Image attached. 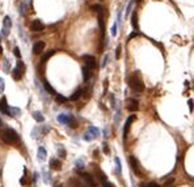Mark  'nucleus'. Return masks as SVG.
<instances>
[{
  "label": "nucleus",
  "mask_w": 194,
  "mask_h": 187,
  "mask_svg": "<svg viewBox=\"0 0 194 187\" xmlns=\"http://www.w3.org/2000/svg\"><path fill=\"white\" fill-rule=\"evenodd\" d=\"M88 132H89V134L92 135L93 137H97V136L100 135V129H98V128H96V127H89Z\"/></svg>",
  "instance_id": "nucleus-21"
},
{
  "label": "nucleus",
  "mask_w": 194,
  "mask_h": 187,
  "mask_svg": "<svg viewBox=\"0 0 194 187\" xmlns=\"http://www.w3.org/2000/svg\"><path fill=\"white\" fill-rule=\"evenodd\" d=\"M24 72H25V64L22 62H17L16 68L12 71V76L16 81H19L24 77Z\"/></svg>",
  "instance_id": "nucleus-4"
},
{
  "label": "nucleus",
  "mask_w": 194,
  "mask_h": 187,
  "mask_svg": "<svg viewBox=\"0 0 194 187\" xmlns=\"http://www.w3.org/2000/svg\"><path fill=\"white\" fill-rule=\"evenodd\" d=\"M56 96V101L58 102H64L66 101V98L63 97V96H60V94H55Z\"/></svg>",
  "instance_id": "nucleus-29"
},
{
  "label": "nucleus",
  "mask_w": 194,
  "mask_h": 187,
  "mask_svg": "<svg viewBox=\"0 0 194 187\" xmlns=\"http://www.w3.org/2000/svg\"><path fill=\"white\" fill-rule=\"evenodd\" d=\"M81 94H83V90H81V89H77L76 92H75L74 94L69 97V99H71V101H76V99H79V98L81 97Z\"/></svg>",
  "instance_id": "nucleus-18"
},
{
  "label": "nucleus",
  "mask_w": 194,
  "mask_h": 187,
  "mask_svg": "<svg viewBox=\"0 0 194 187\" xmlns=\"http://www.w3.org/2000/svg\"><path fill=\"white\" fill-rule=\"evenodd\" d=\"M92 9L97 12L98 14V25H100V29H101V34L104 37V32H105V25H104V8L101 5H92Z\"/></svg>",
  "instance_id": "nucleus-3"
},
{
  "label": "nucleus",
  "mask_w": 194,
  "mask_h": 187,
  "mask_svg": "<svg viewBox=\"0 0 194 187\" xmlns=\"http://www.w3.org/2000/svg\"><path fill=\"white\" fill-rule=\"evenodd\" d=\"M187 105H189L190 111H193V99H189V101H187Z\"/></svg>",
  "instance_id": "nucleus-35"
},
{
  "label": "nucleus",
  "mask_w": 194,
  "mask_h": 187,
  "mask_svg": "<svg viewBox=\"0 0 194 187\" xmlns=\"http://www.w3.org/2000/svg\"><path fill=\"white\" fill-rule=\"evenodd\" d=\"M59 156H60V157H63V158L66 157V150L63 149V148L60 147V145H59Z\"/></svg>",
  "instance_id": "nucleus-27"
},
{
  "label": "nucleus",
  "mask_w": 194,
  "mask_h": 187,
  "mask_svg": "<svg viewBox=\"0 0 194 187\" xmlns=\"http://www.w3.org/2000/svg\"><path fill=\"white\" fill-rule=\"evenodd\" d=\"M83 60H84V63H85V67L90 68V69H93V68L96 67V59H95V56H92V55H84L83 56Z\"/></svg>",
  "instance_id": "nucleus-6"
},
{
  "label": "nucleus",
  "mask_w": 194,
  "mask_h": 187,
  "mask_svg": "<svg viewBox=\"0 0 194 187\" xmlns=\"http://www.w3.org/2000/svg\"><path fill=\"white\" fill-rule=\"evenodd\" d=\"M43 50H45V42L38 41V42H35V43L33 45V53H34L35 55H39Z\"/></svg>",
  "instance_id": "nucleus-11"
},
{
  "label": "nucleus",
  "mask_w": 194,
  "mask_h": 187,
  "mask_svg": "<svg viewBox=\"0 0 194 187\" xmlns=\"http://www.w3.org/2000/svg\"><path fill=\"white\" fill-rule=\"evenodd\" d=\"M45 88L47 89V92H48V93H51V94H55V90H54V88L50 85V84L47 83V81H45Z\"/></svg>",
  "instance_id": "nucleus-22"
},
{
  "label": "nucleus",
  "mask_w": 194,
  "mask_h": 187,
  "mask_svg": "<svg viewBox=\"0 0 194 187\" xmlns=\"http://www.w3.org/2000/svg\"><path fill=\"white\" fill-rule=\"evenodd\" d=\"M30 29H32L33 32H42V30L45 29V25L42 24L41 20H34L30 24Z\"/></svg>",
  "instance_id": "nucleus-9"
},
{
  "label": "nucleus",
  "mask_w": 194,
  "mask_h": 187,
  "mask_svg": "<svg viewBox=\"0 0 194 187\" xmlns=\"http://www.w3.org/2000/svg\"><path fill=\"white\" fill-rule=\"evenodd\" d=\"M55 54V51H53V50H50V51H47L46 54H45L43 56H42V59H41V63H45L46 60H48V58H51V56Z\"/></svg>",
  "instance_id": "nucleus-19"
},
{
  "label": "nucleus",
  "mask_w": 194,
  "mask_h": 187,
  "mask_svg": "<svg viewBox=\"0 0 194 187\" xmlns=\"http://www.w3.org/2000/svg\"><path fill=\"white\" fill-rule=\"evenodd\" d=\"M139 109V104L138 101L134 98H130L129 101H127V110L131 111V113H134V111H136Z\"/></svg>",
  "instance_id": "nucleus-12"
},
{
  "label": "nucleus",
  "mask_w": 194,
  "mask_h": 187,
  "mask_svg": "<svg viewBox=\"0 0 194 187\" xmlns=\"http://www.w3.org/2000/svg\"><path fill=\"white\" fill-rule=\"evenodd\" d=\"M83 139H84V140H85V141H90V140H93V139H95V137H93L92 135L89 134V132H87V134L83 136Z\"/></svg>",
  "instance_id": "nucleus-24"
},
{
  "label": "nucleus",
  "mask_w": 194,
  "mask_h": 187,
  "mask_svg": "<svg viewBox=\"0 0 194 187\" xmlns=\"http://www.w3.org/2000/svg\"><path fill=\"white\" fill-rule=\"evenodd\" d=\"M43 181H45V182H46V183H48V174L46 173V171H43Z\"/></svg>",
  "instance_id": "nucleus-34"
},
{
  "label": "nucleus",
  "mask_w": 194,
  "mask_h": 187,
  "mask_svg": "<svg viewBox=\"0 0 194 187\" xmlns=\"http://www.w3.org/2000/svg\"><path fill=\"white\" fill-rule=\"evenodd\" d=\"M142 187H160V185L156 182H150V183H147V185H142Z\"/></svg>",
  "instance_id": "nucleus-23"
},
{
  "label": "nucleus",
  "mask_w": 194,
  "mask_h": 187,
  "mask_svg": "<svg viewBox=\"0 0 194 187\" xmlns=\"http://www.w3.org/2000/svg\"><path fill=\"white\" fill-rule=\"evenodd\" d=\"M92 71L93 69H90V68H88V67L84 65V68H83V79H84V81H88L90 77H92Z\"/></svg>",
  "instance_id": "nucleus-14"
},
{
  "label": "nucleus",
  "mask_w": 194,
  "mask_h": 187,
  "mask_svg": "<svg viewBox=\"0 0 194 187\" xmlns=\"http://www.w3.org/2000/svg\"><path fill=\"white\" fill-rule=\"evenodd\" d=\"M172 182H173V178H171V179H169V181H168V182H165V183H164V187H168V186H169V185H171V183H172Z\"/></svg>",
  "instance_id": "nucleus-37"
},
{
  "label": "nucleus",
  "mask_w": 194,
  "mask_h": 187,
  "mask_svg": "<svg viewBox=\"0 0 194 187\" xmlns=\"http://www.w3.org/2000/svg\"><path fill=\"white\" fill-rule=\"evenodd\" d=\"M102 150H104V152L106 153V155H108L109 152H110V150H109V148H108V144H106V143H104V144H102Z\"/></svg>",
  "instance_id": "nucleus-30"
},
{
  "label": "nucleus",
  "mask_w": 194,
  "mask_h": 187,
  "mask_svg": "<svg viewBox=\"0 0 194 187\" xmlns=\"http://www.w3.org/2000/svg\"><path fill=\"white\" fill-rule=\"evenodd\" d=\"M13 53H14V56H16V58H21V54H20V50H19V47H14L13 49Z\"/></svg>",
  "instance_id": "nucleus-26"
},
{
  "label": "nucleus",
  "mask_w": 194,
  "mask_h": 187,
  "mask_svg": "<svg viewBox=\"0 0 194 187\" xmlns=\"http://www.w3.org/2000/svg\"><path fill=\"white\" fill-rule=\"evenodd\" d=\"M0 123H1V122H0Z\"/></svg>",
  "instance_id": "nucleus-40"
},
{
  "label": "nucleus",
  "mask_w": 194,
  "mask_h": 187,
  "mask_svg": "<svg viewBox=\"0 0 194 187\" xmlns=\"http://www.w3.org/2000/svg\"><path fill=\"white\" fill-rule=\"evenodd\" d=\"M100 1H102V0H100Z\"/></svg>",
  "instance_id": "nucleus-39"
},
{
  "label": "nucleus",
  "mask_w": 194,
  "mask_h": 187,
  "mask_svg": "<svg viewBox=\"0 0 194 187\" xmlns=\"http://www.w3.org/2000/svg\"><path fill=\"white\" fill-rule=\"evenodd\" d=\"M135 118L136 117L135 115H130L129 118H127V120H126V123H125V127H123V137L126 139V136H127V134H129V129H130V126H131V123L135 120Z\"/></svg>",
  "instance_id": "nucleus-10"
},
{
  "label": "nucleus",
  "mask_w": 194,
  "mask_h": 187,
  "mask_svg": "<svg viewBox=\"0 0 194 187\" xmlns=\"http://www.w3.org/2000/svg\"><path fill=\"white\" fill-rule=\"evenodd\" d=\"M1 53H3V47L0 46V54H1Z\"/></svg>",
  "instance_id": "nucleus-38"
},
{
  "label": "nucleus",
  "mask_w": 194,
  "mask_h": 187,
  "mask_svg": "<svg viewBox=\"0 0 194 187\" xmlns=\"http://www.w3.org/2000/svg\"><path fill=\"white\" fill-rule=\"evenodd\" d=\"M116 164H117V173L121 174V169L122 168H121V162H119V158L118 157H116Z\"/></svg>",
  "instance_id": "nucleus-25"
},
{
  "label": "nucleus",
  "mask_w": 194,
  "mask_h": 187,
  "mask_svg": "<svg viewBox=\"0 0 194 187\" xmlns=\"http://www.w3.org/2000/svg\"><path fill=\"white\" fill-rule=\"evenodd\" d=\"M11 26H12V21L8 16L4 17V21H3V34L4 35H8L9 34V30H11Z\"/></svg>",
  "instance_id": "nucleus-8"
},
{
  "label": "nucleus",
  "mask_w": 194,
  "mask_h": 187,
  "mask_svg": "<svg viewBox=\"0 0 194 187\" xmlns=\"http://www.w3.org/2000/svg\"><path fill=\"white\" fill-rule=\"evenodd\" d=\"M20 182H21V185H24V186H26V185H28V179H26V177H25V175H24L22 178H21V181H20Z\"/></svg>",
  "instance_id": "nucleus-32"
},
{
  "label": "nucleus",
  "mask_w": 194,
  "mask_h": 187,
  "mask_svg": "<svg viewBox=\"0 0 194 187\" xmlns=\"http://www.w3.org/2000/svg\"><path fill=\"white\" fill-rule=\"evenodd\" d=\"M50 168L54 169V170H60V168H62V162H60L59 160H56V158H53L50 161Z\"/></svg>",
  "instance_id": "nucleus-15"
},
{
  "label": "nucleus",
  "mask_w": 194,
  "mask_h": 187,
  "mask_svg": "<svg viewBox=\"0 0 194 187\" xmlns=\"http://www.w3.org/2000/svg\"><path fill=\"white\" fill-rule=\"evenodd\" d=\"M33 118L37 120V122H39V123L45 120V118H43V115H42L41 111H34V113H33Z\"/></svg>",
  "instance_id": "nucleus-17"
},
{
  "label": "nucleus",
  "mask_w": 194,
  "mask_h": 187,
  "mask_svg": "<svg viewBox=\"0 0 194 187\" xmlns=\"http://www.w3.org/2000/svg\"><path fill=\"white\" fill-rule=\"evenodd\" d=\"M80 174V177H81V179L84 181V182L88 185V187H95V181H93V178L90 174H88V173H79Z\"/></svg>",
  "instance_id": "nucleus-7"
},
{
  "label": "nucleus",
  "mask_w": 194,
  "mask_h": 187,
  "mask_svg": "<svg viewBox=\"0 0 194 187\" xmlns=\"http://www.w3.org/2000/svg\"><path fill=\"white\" fill-rule=\"evenodd\" d=\"M130 165H131L132 171H134L136 175H143V171H142V169H140L139 161L134 157V156H131V157H130Z\"/></svg>",
  "instance_id": "nucleus-5"
},
{
  "label": "nucleus",
  "mask_w": 194,
  "mask_h": 187,
  "mask_svg": "<svg viewBox=\"0 0 194 187\" xmlns=\"http://www.w3.org/2000/svg\"><path fill=\"white\" fill-rule=\"evenodd\" d=\"M131 25L134 29H138V16H136V12H134L131 16Z\"/></svg>",
  "instance_id": "nucleus-20"
},
{
  "label": "nucleus",
  "mask_w": 194,
  "mask_h": 187,
  "mask_svg": "<svg viewBox=\"0 0 194 187\" xmlns=\"http://www.w3.org/2000/svg\"><path fill=\"white\" fill-rule=\"evenodd\" d=\"M0 137H1V140L4 141L5 144H14L19 141V135H17V132L14 131V129L12 128H5L1 131V134H0Z\"/></svg>",
  "instance_id": "nucleus-1"
},
{
  "label": "nucleus",
  "mask_w": 194,
  "mask_h": 187,
  "mask_svg": "<svg viewBox=\"0 0 194 187\" xmlns=\"http://www.w3.org/2000/svg\"><path fill=\"white\" fill-rule=\"evenodd\" d=\"M4 69H5V72L9 71V69H8V60L7 59H4Z\"/></svg>",
  "instance_id": "nucleus-36"
},
{
  "label": "nucleus",
  "mask_w": 194,
  "mask_h": 187,
  "mask_svg": "<svg viewBox=\"0 0 194 187\" xmlns=\"http://www.w3.org/2000/svg\"><path fill=\"white\" fill-rule=\"evenodd\" d=\"M46 157H47V152H46V149H45V147H39V149H38V160L43 161V160H46Z\"/></svg>",
  "instance_id": "nucleus-16"
},
{
  "label": "nucleus",
  "mask_w": 194,
  "mask_h": 187,
  "mask_svg": "<svg viewBox=\"0 0 194 187\" xmlns=\"http://www.w3.org/2000/svg\"><path fill=\"white\" fill-rule=\"evenodd\" d=\"M4 88H5V85H4V80L0 77V93H3L4 92Z\"/></svg>",
  "instance_id": "nucleus-28"
},
{
  "label": "nucleus",
  "mask_w": 194,
  "mask_h": 187,
  "mask_svg": "<svg viewBox=\"0 0 194 187\" xmlns=\"http://www.w3.org/2000/svg\"><path fill=\"white\" fill-rule=\"evenodd\" d=\"M102 187H114V186L111 185L110 182H108V179H106V181H104V182H102Z\"/></svg>",
  "instance_id": "nucleus-31"
},
{
  "label": "nucleus",
  "mask_w": 194,
  "mask_h": 187,
  "mask_svg": "<svg viewBox=\"0 0 194 187\" xmlns=\"http://www.w3.org/2000/svg\"><path fill=\"white\" fill-rule=\"evenodd\" d=\"M129 85H130V88L136 93L144 92V84H143V81H142V79L136 73H134L132 76L129 77Z\"/></svg>",
  "instance_id": "nucleus-2"
},
{
  "label": "nucleus",
  "mask_w": 194,
  "mask_h": 187,
  "mask_svg": "<svg viewBox=\"0 0 194 187\" xmlns=\"http://www.w3.org/2000/svg\"><path fill=\"white\" fill-rule=\"evenodd\" d=\"M0 111L4 114H8V111H9V109H8V105H7V98L3 97L1 101H0Z\"/></svg>",
  "instance_id": "nucleus-13"
},
{
  "label": "nucleus",
  "mask_w": 194,
  "mask_h": 187,
  "mask_svg": "<svg viewBox=\"0 0 194 187\" xmlns=\"http://www.w3.org/2000/svg\"><path fill=\"white\" fill-rule=\"evenodd\" d=\"M116 58H117V59H119V58H121V46H118V47H117V54H116Z\"/></svg>",
  "instance_id": "nucleus-33"
}]
</instances>
